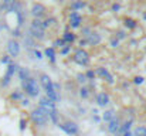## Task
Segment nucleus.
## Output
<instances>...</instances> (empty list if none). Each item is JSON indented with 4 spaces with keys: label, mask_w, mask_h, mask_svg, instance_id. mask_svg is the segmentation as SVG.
I'll return each instance as SVG.
<instances>
[{
    "label": "nucleus",
    "mask_w": 146,
    "mask_h": 136,
    "mask_svg": "<svg viewBox=\"0 0 146 136\" xmlns=\"http://www.w3.org/2000/svg\"><path fill=\"white\" fill-rule=\"evenodd\" d=\"M48 113L46 111H43L41 108H37L31 112V119L38 125V126H46L47 122H48Z\"/></svg>",
    "instance_id": "f257e3e1"
},
{
    "label": "nucleus",
    "mask_w": 146,
    "mask_h": 136,
    "mask_svg": "<svg viewBox=\"0 0 146 136\" xmlns=\"http://www.w3.org/2000/svg\"><path fill=\"white\" fill-rule=\"evenodd\" d=\"M21 84H23V90L27 92V95H29V96H37V95L40 94L38 85H37V82H36V80H34V78H31V77H30L29 80L23 81Z\"/></svg>",
    "instance_id": "f03ea898"
},
{
    "label": "nucleus",
    "mask_w": 146,
    "mask_h": 136,
    "mask_svg": "<svg viewBox=\"0 0 146 136\" xmlns=\"http://www.w3.org/2000/svg\"><path fill=\"white\" fill-rule=\"evenodd\" d=\"M74 60H75V62L80 64V65H87L88 61H90V55H88V52H87L85 50L80 48V50L75 51V54H74Z\"/></svg>",
    "instance_id": "7ed1b4c3"
},
{
    "label": "nucleus",
    "mask_w": 146,
    "mask_h": 136,
    "mask_svg": "<svg viewBox=\"0 0 146 136\" xmlns=\"http://www.w3.org/2000/svg\"><path fill=\"white\" fill-rule=\"evenodd\" d=\"M38 108H41L43 111H46L50 115L51 112L55 111V103H54L52 101H50L48 98H41L40 102H38Z\"/></svg>",
    "instance_id": "20e7f679"
},
{
    "label": "nucleus",
    "mask_w": 146,
    "mask_h": 136,
    "mask_svg": "<svg viewBox=\"0 0 146 136\" xmlns=\"http://www.w3.org/2000/svg\"><path fill=\"white\" fill-rule=\"evenodd\" d=\"M16 70H17V65H16V64L10 62V64L7 65V71H6V74H4V77H3V81H1V85H3V87H6V85L10 82V80H11L13 74L16 72Z\"/></svg>",
    "instance_id": "39448f33"
},
{
    "label": "nucleus",
    "mask_w": 146,
    "mask_h": 136,
    "mask_svg": "<svg viewBox=\"0 0 146 136\" xmlns=\"http://www.w3.org/2000/svg\"><path fill=\"white\" fill-rule=\"evenodd\" d=\"M7 52L11 57H17L19 52H20V44L16 40H9L7 41Z\"/></svg>",
    "instance_id": "423d86ee"
},
{
    "label": "nucleus",
    "mask_w": 146,
    "mask_h": 136,
    "mask_svg": "<svg viewBox=\"0 0 146 136\" xmlns=\"http://www.w3.org/2000/svg\"><path fill=\"white\" fill-rule=\"evenodd\" d=\"M60 128H61L65 133H68V135H75V133L78 132V126H77L74 122H65V123L60 125Z\"/></svg>",
    "instance_id": "0eeeda50"
},
{
    "label": "nucleus",
    "mask_w": 146,
    "mask_h": 136,
    "mask_svg": "<svg viewBox=\"0 0 146 136\" xmlns=\"http://www.w3.org/2000/svg\"><path fill=\"white\" fill-rule=\"evenodd\" d=\"M31 14L36 17V19H40L43 14H44V6L43 4H34L33 7H31Z\"/></svg>",
    "instance_id": "6e6552de"
},
{
    "label": "nucleus",
    "mask_w": 146,
    "mask_h": 136,
    "mask_svg": "<svg viewBox=\"0 0 146 136\" xmlns=\"http://www.w3.org/2000/svg\"><path fill=\"white\" fill-rule=\"evenodd\" d=\"M30 33H31L33 37H36V38H38V40H41V38L44 37V29H43V27L31 26V27H30Z\"/></svg>",
    "instance_id": "1a4fd4ad"
},
{
    "label": "nucleus",
    "mask_w": 146,
    "mask_h": 136,
    "mask_svg": "<svg viewBox=\"0 0 146 136\" xmlns=\"http://www.w3.org/2000/svg\"><path fill=\"white\" fill-rule=\"evenodd\" d=\"M17 7V0H3L1 9L6 11H13Z\"/></svg>",
    "instance_id": "9d476101"
},
{
    "label": "nucleus",
    "mask_w": 146,
    "mask_h": 136,
    "mask_svg": "<svg viewBox=\"0 0 146 136\" xmlns=\"http://www.w3.org/2000/svg\"><path fill=\"white\" fill-rule=\"evenodd\" d=\"M40 81H41V85H43V88L46 91L52 88V81H51V78H50L47 74H43V75L40 77Z\"/></svg>",
    "instance_id": "9b49d317"
},
{
    "label": "nucleus",
    "mask_w": 146,
    "mask_h": 136,
    "mask_svg": "<svg viewBox=\"0 0 146 136\" xmlns=\"http://www.w3.org/2000/svg\"><path fill=\"white\" fill-rule=\"evenodd\" d=\"M70 19H71V27H78L80 23H81V16L78 11H72L70 14Z\"/></svg>",
    "instance_id": "f8f14e48"
},
{
    "label": "nucleus",
    "mask_w": 146,
    "mask_h": 136,
    "mask_svg": "<svg viewBox=\"0 0 146 136\" xmlns=\"http://www.w3.org/2000/svg\"><path fill=\"white\" fill-rule=\"evenodd\" d=\"M108 102H109V96H108L106 94L101 92V94H99V95L97 96L98 106H106V105H108Z\"/></svg>",
    "instance_id": "ddd939ff"
},
{
    "label": "nucleus",
    "mask_w": 146,
    "mask_h": 136,
    "mask_svg": "<svg viewBox=\"0 0 146 136\" xmlns=\"http://www.w3.org/2000/svg\"><path fill=\"white\" fill-rule=\"evenodd\" d=\"M46 94H47V98H48L50 101H52L54 103L60 99V95H58V91L54 90V85H52V88L51 90H47L46 91Z\"/></svg>",
    "instance_id": "4468645a"
},
{
    "label": "nucleus",
    "mask_w": 146,
    "mask_h": 136,
    "mask_svg": "<svg viewBox=\"0 0 146 136\" xmlns=\"http://www.w3.org/2000/svg\"><path fill=\"white\" fill-rule=\"evenodd\" d=\"M119 128H121V125H119V119L118 118H113L111 122H108V131L109 132H116Z\"/></svg>",
    "instance_id": "2eb2a0df"
},
{
    "label": "nucleus",
    "mask_w": 146,
    "mask_h": 136,
    "mask_svg": "<svg viewBox=\"0 0 146 136\" xmlns=\"http://www.w3.org/2000/svg\"><path fill=\"white\" fill-rule=\"evenodd\" d=\"M19 78L21 80V82L26 81V80H29V78H30V72H29V70L24 68V67H20V68H19Z\"/></svg>",
    "instance_id": "dca6fc26"
},
{
    "label": "nucleus",
    "mask_w": 146,
    "mask_h": 136,
    "mask_svg": "<svg viewBox=\"0 0 146 136\" xmlns=\"http://www.w3.org/2000/svg\"><path fill=\"white\" fill-rule=\"evenodd\" d=\"M97 72L99 74V75H102V77H104V78H105V80L109 82V84H112V82H113V78H112V75H111V74H109V72H108L105 68H98Z\"/></svg>",
    "instance_id": "f3484780"
},
{
    "label": "nucleus",
    "mask_w": 146,
    "mask_h": 136,
    "mask_svg": "<svg viewBox=\"0 0 146 136\" xmlns=\"http://www.w3.org/2000/svg\"><path fill=\"white\" fill-rule=\"evenodd\" d=\"M62 40H64V43H72V41L75 40V36H74L72 33L65 31V33H64V36H62Z\"/></svg>",
    "instance_id": "a211bd4d"
},
{
    "label": "nucleus",
    "mask_w": 146,
    "mask_h": 136,
    "mask_svg": "<svg viewBox=\"0 0 146 136\" xmlns=\"http://www.w3.org/2000/svg\"><path fill=\"white\" fill-rule=\"evenodd\" d=\"M113 118H115V112H113V111H106V112H104V121L111 122Z\"/></svg>",
    "instance_id": "6ab92c4d"
},
{
    "label": "nucleus",
    "mask_w": 146,
    "mask_h": 136,
    "mask_svg": "<svg viewBox=\"0 0 146 136\" xmlns=\"http://www.w3.org/2000/svg\"><path fill=\"white\" fill-rule=\"evenodd\" d=\"M46 55L50 58V61H55V52H54V48H51V47H48V48H46Z\"/></svg>",
    "instance_id": "aec40b11"
},
{
    "label": "nucleus",
    "mask_w": 146,
    "mask_h": 136,
    "mask_svg": "<svg viewBox=\"0 0 146 136\" xmlns=\"http://www.w3.org/2000/svg\"><path fill=\"white\" fill-rule=\"evenodd\" d=\"M131 126H132V119H129L128 122H125V123L121 126V132H122V133H125V132H129Z\"/></svg>",
    "instance_id": "412c9836"
},
{
    "label": "nucleus",
    "mask_w": 146,
    "mask_h": 136,
    "mask_svg": "<svg viewBox=\"0 0 146 136\" xmlns=\"http://www.w3.org/2000/svg\"><path fill=\"white\" fill-rule=\"evenodd\" d=\"M135 136H146V128L145 126H139L135 129Z\"/></svg>",
    "instance_id": "4be33fe9"
},
{
    "label": "nucleus",
    "mask_w": 146,
    "mask_h": 136,
    "mask_svg": "<svg viewBox=\"0 0 146 136\" xmlns=\"http://www.w3.org/2000/svg\"><path fill=\"white\" fill-rule=\"evenodd\" d=\"M99 40H101V38H99V36H98V34H95V33H94V34H90V38H88V41H90V43L97 44Z\"/></svg>",
    "instance_id": "5701e85b"
},
{
    "label": "nucleus",
    "mask_w": 146,
    "mask_h": 136,
    "mask_svg": "<svg viewBox=\"0 0 146 136\" xmlns=\"http://www.w3.org/2000/svg\"><path fill=\"white\" fill-rule=\"evenodd\" d=\"M125 24H126V27H129V29H135L136 21L132 20V19H126V20H125Z\"/></svg>",
    "instance_id": "b1692460"
},
{
    "label": "nucleus",
    "mask_w": 146,
    "mask_h": 136,
    "mask_svg": "<svg viewBox=\"0 0 146 136\" xmlns=\"http://www.w3.org/2000/svg\"><path fill=\"white\" fill-rule=\"evenodd\" d=\"M50 118H51V121H52L54 123H57V122H58V113H57V111L51 112V113H50Z\"/></svg>",
    "instance_id": "393cba45"
},
{
    "label": "nucleus",
    "mask_w": 146,
    "mask_h": 136,
    "mask_svg": "<svg viewBox=\"0 0 146 136\" xmlns=\"http://www.w3.org/2000/svg\"><path fill=\"white\" fill-rule=\"evenodd\" d=\"M85 4L82 3V1H74L72 3V9H77V11H78V9H81V7H84Z\"/></svg>",
    "instance_id": "a878e982"
},
{
    "label": "nucleus",
    "mask_w": 146,
    "mask_h": 136,
    "mask_svg": "<svg viewBox=\"0 0 146 136\" xmlns=\"http://www.w3.org/2000/svg\"><path fill=\"white\" fill-rule=\"evenodd\" d=\"M68 52H70V45L61 48V54H62V55H65V54H68Z\"/></svg>",
    "instance_id": "bb28decb"
},
{
    "label": "nucleus",
    "mask_w": 146,
    "mask_h": 136,
    "mask_svg": "<svg viewBox=\"0 0 146 136\" xmlns=\"http://www.w3.org/2000/svg\"><path fill=\"white\" fill-rule=\"evenodd\" d=\"M88 94H90V92H88L87 88H82V90H81V96H82V98H87V96H88Z\"/></svg>",
    "instance_id": "cd10ccee"
},
{
    "label": "nucleus",
    "mask_w": 146,
    "mask_h": 136,
    "mask_svg": "<svg viewBox=\"0 0 146 136\" xmlns=\"http://www.w3.org/2000/svg\"><path fill=\"white\" fill-rule=\"evenodd\" d=\"M94 75H95V72H94V71H88V72L85 74V77H87V78H90V80H92V78H94Z\"/></svg>",
    "instance_id": "c85d7f7f"
},
{
    "label": "nucleus",
    "mask_w": 146,
    "mask_h": 136,
    "mask_svg": "<svg viewBox=\"0 0 146 136\" xmlns=\"http://www.w3.org/2000/svg\"><path fill=\"white\" fill-rule=\"evenodd\" d=\"M1 62H3V64H10V58H9L7 55H4V57L1 58Z\"/></svg>",
    "instance_id": "c756f323"
},
{
    "label": "nucleus",
    "mask_w": 146,
    "mask_h": 136,
    "mask_svg": "<svg viewBox=\"0 0 146 136\" xmlns=\"http://www.w3.org/2000/svg\"><path fill=\"white\" fill-rule=\"evenodd\" d=\"M11 98H13V99H21V94H19V92H14V94L11 95Z\"/></svg>",
    "instance_id": "7c9ffc66"
},
{
    "label": "nucleus",
    "mask_w": 146,
    "mask_h": 136,
    "mask_svg": "<svg viewBox=\"0 0 146 136\" xmlns=\"http://www.w3.org/2000/svg\"><path fill=\"white\" fill-rule=\"evenodd\" d=\"M142 82H143V78H142V77H136V78H135V84L139 85V84H142Z\"/></svg>",
    "instance_id": "2f4dec72"
},
{
    "label": "nucleus",
    "mask_w": 146,
    "mask_h": 136,
    "mask_svg": "<svg viewBox=\"0 0 146 136\" xmlns=\"http://www.w3.org/2000/svg\"><path fill=\"white\" fill-rule=\"evenodd\" d=\"M20 129H21V131H24V129H26V121H24V119H21V121H20Z\"/></svg>",
    "instance_id": "473e14b6"
},
{
    "label": "nucleus",
    "mask_w": 146,
    "mask_h": 136,
    "mask_svg": "<svg viewBox=\"0 0 146 136\" xmlns=\"http://www.w3.org/2000/svg\"><path fill=\"white\" fill-rule=\"evenodd\" d=\"M64 44H65L64 40H57L55 41V45H58V47H64Z\"/></svg>",
    "instance_id": "72a5a7b5"
},
{
    "label": "nucleus",
    "mask_w": 146,
    "mask_h": 136,
    "mask_svg": "<svg viewBox=\"0 0 146 136\" xmlns=\"http://www.w3.org/2000/svg\"><path fill=\"white\" fill-rule=\"evenodd\" d=\"M78 81H80V82H85V77H84L82 74H78Z\"/></svg>",
    "instance_id": "f704fd0d"
},
{
    "label": "nucleus",
    "mask_w": 146,
    "mask_h": 136,
    "mask_svg": "<svg viewBox=\"0 0 146 136\" xmlns=\"http://www.w3.org/2000/svg\"><path fill=\"white\" fill-rule=\"evenodd\" d=\"M34 54H36V57H37V58H43V54H41L38 50H36V51H34Z\"/></svg>",
    "instance_id": "c9c22d12"
},
{
    "label": "nucleus",
    "mask_w": 146,
    "mask_h": 136,
    "mask_svg": "<svg viewBox=\"0 0 146 136\" xmlns=\"http://www.w3.org/2000/svg\"><path fill=\"white\" fill-rule=\"evenodd\" d=\"M123 37H125V33L123 31H119L118 33V38H123Z\"/></svg>",
    "instance_id": "e433bc0d"
},
{
    "label": "nucleus",
    "mask_w": 146,
    "mask_h": 136,
    "mask_svg": "<svg viewBox=\"0 0 146 136\" xmlns=\"http://www.w3.org/2000/svg\"><path fill=\"white\" fill-rule=\"evenodd\" d=\"M113 10H115V11L119 10V4H113Z\"/></svg>",
    "instance_id": "4c0bfd02"
},
{
    "label": "nucleus",
    "mask_w": 146,
    "mask_h": 136,
    "mask_svg": "<svg viewBox=\"0 0 146 136\" xmlns=\"http://www.w3.org/2000/svg\"><path fill=\"white\" fill-rule=\"evenodd\" d=\"M122 136H132L131 132H125V133H122Z\"/></svg>",
    "instance_id": "58836bf2"
}]
</instances>
